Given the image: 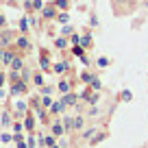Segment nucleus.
Masks as SVG:
<instances>
[{
  "mask_svg": "<svg viewBox=\"0 0 148 148\" xmlns=\"http://www.w3.org/2000/svg\"><path fill=\"white\" fill-rule=\"evenodd\" d=\"M113 18H126L137 11V0H109Z\"/></svg>",
  "mask_w": 148,
  "mask_h": 148,
  "instance_id": "1",
  "label": "nucleus"
},
{
  "mask_svg": "<svg viewBox=\"0 0 148 148\" xmlns=\"http://www.w3.org/2000/svg\"><path fill=\"white\" fill-rule=\"evenodd\" d=\"M42 15H44V20H55L59 13H57V7L55 5H46L42 9Z\"/></svg>",
  "mask_w": 148,
  "mask_h": 148,
  "instance_id": "2",
  "label": "nucleus"
},
{
  "mask_svg": "<svg viewBox=\"0 0 148 148\" xmlns=\"http://www.w3.org/2000/svg\"><path fill=\"white\" fill-rule=\"evenodd\" d=\"M79 98H81V96H76V94L70 92V94H63V98H61V100L65 102V107H76V105H79Z\"/></svg>",
  "mask_w": 148,
  "mask_h": 148,
  "instance_id": "3",
  "label": "nucleus"
},
{
  "mask_svg": "<svg viewBox=\"0 0 148 148\" xmlns=\"http://www.w3.org/2000/svg\"><path fill=\"white\" fill-rule=\"evenodd\" d=\"M11 94H13V96L26 94V83H24V81H18V83H13V87H11Z\"/></svg>",
  "mask_w": 148,
  "mask_h": 148,
  "instance_id": "4",
  "label": "nucleus"
},
{
  "mask_svg": "<svg viewBox=\"0 0 148 148\" xmlns=\"http://www.w3.org/2000/svg\"><path fill=\"white\" fill-rule=\"evenodd\" d=\"M105 139H107V131H98V133L89 139V146H98V144L105 142Z\"/></svg>",
  "mask_w": 148,
  "mask_h": 148,
  "instance_id": "5",
  "label": "nucleus"
},
{
  "mask_svg": "<svg viewBox=\"0 0 148 148\" xmlns=\"http://www.w3.org/2000/svg\"><path fill=\"white\" fill-rule=\"evenodd\" d=\"M63 133H65V126H63V122L55 120V122H52V135H55V137H61Z\"/></svg>",
  "mask_w": 148,
  "mask_h": 148,
  "instance_id": "6",
  "label": "nucleus"
},
{
  "mask_svg": "<svg viewBox=\"0 0 148 148\" xmlns=\"http://www.w3.org/2000/svg\"><path fill=\"white\" fill-rule=\"evenodd\" d=\"M13 42V33L11 31H2L0 33V46H9Z\"/></svg>",
  "mask_w": 148,
  "mask_h": 148,
  "instance_id": "7",
  "label": "nucleus"
},
{
  "mask_svg": "<svg viewBox=\"0 0 148 148\" xmlns=\"http://www.w3.org/2000/svg\"><path fill=\"white\" fill-rule=\"evenodd\" d=\"M81 46H83L85 50H89V48L94 46V42H92V33H89V31H85V35L81 37Z\"/></svg>",
  "mask_w": 148,
  "mask_h": 148,
  "instance_id": "8",
  "label": "nucleus"
},
{
  "mask_svg": "<svg viewBox=\"0 0 148 148\" xmlns=\"http://www.w3.org/2000/svg\"><path fill=\"white\" fill-rule=\"evenodd\" d=\"M96 79V74L94 72H89V70H83V72H81V81H83L85 85H92V81Z\"/></svg>",
  "mask_w": 148,
  "mask_h": 148,
  "instance_id": "9",
  "label": "nucleus"
},
{
  "mask_svg": "<svg viewBox=\"0 0 148 148\" xmlns=\"http://www.w3.org/2000/svg\"><path fill=\"white\" fill-rule=\"evenodd\" d=\"M63 111H65V102L63 100L52 102V105H50V113H55V116H57V113H63Z\"/></svg>",
  "mask_w": 148,
  "mask_h": 148,
  "instance_id": "10",
  "label": "nucleus"
},
{
  "mask_svg": "<svg viewBox=\"0 0 148 148\" xmlns=\"http://www.w3.org/2000/svg\"><path fill=\"white\" fill-rule=\"evenodd\" d=\"M15 46H18L20 50H28V48H31V42H28L26 37H18V39H15Z\"/></svg>",
  "mask_w": 148,
  "mask_h": 148,
  "instance_id": "11",
  "label": "nucleus"
},
{
  "mask_svg": "<svg viewBox=\"0 0 148 148\" xmlns=\"http://www.w3.org/2000/svg\"><path fill=\"white\" fill-rule=\"evenodd\" d=\"M63 126H65V133H70V131H74V118L72 116H63Z\"/></svg>",
  "mask_w": 148,
  "mask_h": 148,
  "instance_id": "12",
  "label": "nucleus"
},
{
  "mask_svg": "<svg viewBox=\"0 0 148 148\" xmlns=\"http://www.w3.org/2000/svg\"><path fill=\"white\" fill-rule=\"evenodd\" d=\"M39 65H42V70H50V61H48V55H46V50L42 52V57H39Z\"/></svg>",
  "mask_w": 148,
  "mask_h": 148,
  "instance_id": "13",
  "label": "nucleus"
},
{
  "mask_svg": "<svg viewBox=\"0 0 148 148\" xmlns=\"http://www.w3.org/2000/svg\"><path fill=\"white\" fill-rule=\"evenodd\" d=\"M98 131H100V126H89L87 131H83V139H92L94 135L98 133Z\"/></svg>",
  "mask_w": 148,
  "mask_h": 148,
  "instance_id": "14",
  "label": "nucleus"
},
{
  "mask_svg": "<svg viewBox=\"0 0 148 148\" xmlns=\"http://www.w3.org/2000/svg\"><path fill=\"white\" fill-rule=\"evenodd\" d=\"M22 68H24L22 57H15V59H13V63H11V70H13V72H22Z\"/></svg>",
  "mask_w": 148,
  "mask_h": 148,
  "instance_id": "15",
  "label": "nucleus"
},
{
  "mask_svg": "<svg viewBox=\"0 0 148 148\" xmlns=\"http://www.w3.org/2000/svg\"><path fill=\"white\" fill-rule=\"evenodd\" d=\"M83 126H85V118L76 116V118H74V131H83Z\"/></svg>",
  "mask_w": 148,
  "mask_h": 148,
  "instance_id": "16",
  "label": "nucleus"
},
{
  "mask_svg": "<svg viewBox=\"0 0 148 148\" xmlns=\"http://www.w3.org/2000/svg\"><path fill=\"white\" fill-rule=\"evenodd\" d=\"M15 57H18V55H13V52H9V50H7V52H5V57H2V63H5V65H11Z\"/></svg>",
  "mask_w": 148,
  "mask_h": 148,
  "instance_id": "17",
  "label": "nucleus"
},
{
  "mask_svg": "<svg viewBox=\"0 0 148 148\" xmlns=\"http://www.w3.org/2000/svg\"><path fill=\"white\" fill-rule=\"evenodd\" d=\"M55 46L59 48V50H63V48L68 46V39H65L63 35H61V37H57V39H55Z\"/></svg>",
  "mask_w": 148,
  "mask_h": 148,
  "instance_id": "18",
  "label": "nucleus"
},
{
  "mask_svg": "<svg viewBox=\"0 0 148 148\" xmlns=\"http://www.w3.org/2000/svg\"><path fill=\"white\" fill-rule=\"evenodd\" d=\"M55 7L61 9V11H65V9H70V2L68 0H55Z\"/></svg>",
  "mask_w": 148,
  "mask_h": 148,
  "instance_id": "19",
  "label": "nucleus"
},
{
  "mask_svg": "<svg viewBox=\"0 0 148 148\" xmlns=\"http://www.w3.org/2000/svg\"><path fill=\"white\" fill-rule=\"evenodd\" d=\"M59 92L61 94H70V83L68 81H59Z\"/></svg>",
  "mask_w": 148,
  "mask_h": 148,
  "instance_id": "20",
  "label": "nucleus"
},
{
  "mask_svg": "<svg viewBox=\"0 0 148 148\" xmlns=\"http://www.w3.org/2000/svg\"><path fill=\"white\" fill-rule=\"evenodd\" d=\"M61 35L68 37V35H74V28L70 26V24H63V28H61Z\"/></svg>",
  "mask_w": 148,
  "mask_h": 148,
  "instance_id": "21",
  "label": "nucleus"
},
{
  "mask_svg": "<svg viewBox=\"0 0 148 148\" xmlns=\"http://www.w3.org/2000/svg\"><path fill=\"white\" fill-rule=\"evenodd\" d=\"M20 76H22V81H24V83H28V79H31V70H28V68H22Z\"/></svg>",
  "mask_w": 148,
  "mask_h": 148,
  "instance_id": "22",
  "label": "nucleus"
},
{
  "mask_svg": "<svg viewBox=\"0 0 148 148\" xmlns=\"http://www.w3.org/2000/svg\"><path fill=\"white\" fill-rule=\"evenodd\" d=\"M55 144H57V137H55V135H48V137L44 139V146H48V148L55 146Z\"/></svg>",
  "mask_w": 148,
  "mask_h": 148,
  "instance_id": "23",
  "label": "nucleus"
},
{
  "mask_svg": "<svg viewBox=\"0 0 148 148\" xmlns=\"http://www.w3.org/2000/svg\"><path fill=\"white\" fill-rule=\"evenodd\" d=\"M96 65H98V68H107V65H109V59H107V57H98Z\"/></svg>",
  "mask_w": 148,
  "mask_h": 148,
  "instance_id": "24",
  "label": "nucleus"
},
{
  "mask_svg": "<svg viewBox=\"0 0 148 148\" xmlns=\"http://www.w3.org/2000/svg\"><path fill=\"white\" fill-rule=\"evenodd\" d=\"M65 70H68V61H61V63H57V65H55V72H59V74H61V72H65Z\"/></svg>",
  "mask_w": 148,
  "mask_h": 148,
  "instance_id": "25",
  "label": "nucleus"
},
{
  "mask_svg": "<svg viewBox=\"0 0 148 148\" xmlns=\"http://www.w3.org/2000/svg\"><path fill=\"white\" fill-rule=\"evenodd\" d=\"M57 20H59V22H61V24H68V22H70V15H68V13H65V11H61V13H59V15H57Z\"/></svg>",
  "mask_w": 148,
  "mask_h": 148,
  "instance_id": "26",
  "label": "nucleus"
},
{
  "mask_svg": "<svg viewBox=\"0 0 148 148\" xmlns=\"http://www.w3.org/2000/svg\"><path fill=\"white\" fill-rule=\"evenodd\" d=\"M92 89H94V92H100V89H102V83H100V79H98V76L92 81Z\"/></svg>",
  "mask_w": 148,
  "mask_h": 148,
  "instance_id": "27",
  "label": "nucleus"
},
{
  "mask_svg": "<svg viewBox=\"0 0 148 148\" xmlns=\"http://www.w3.org/2000/svg\"><path fill=\"white\" fill-rule=\"evenodd\" d=\"M33 83H35L37 87H44V76L42 74H35V76H33Z\"/></svg>",
  "mask_w": 148,
  "mask_h": 148,
  "instance_id": "28",
  "label": "nucleus"
},
{
  "mask_svg": "<svg viewBox=\"0 0 148 148\" xmlns=\"http://www.w3.org/2000/svg\"><path fill=\"white\" fill-rule=\"evenodd\" d=\"M72 52H74L76 57H85V48H83V46H74Z\"/></svg>",
  "mask_w": 148,
  "mask_h": 148,
  "instance_id": "29",
  "label": "nucleus"
},
{
  "mask_svg": "<svg viewBox=\"0 0 148 148\" xmlns=\"http://www.w3.org/2000/svg\"><path fill=\"white\" fill-rule=\"evenodd\" d=\"M26 129L28 131L35 129V118H33V116H26Z\"/></svg>",
  "mask_w": 148,
  "mask_h": 148,
  "instance_id": "30",
  "label": "nucleus"
},
{
  "mask_svg": "<svg viewBox=\"0 0 148 148\" xmlns=\"http://www.w3.org/2000/svg\"><path fill=\"white\" fill-rule=\"evenodd\" d=\"M20 31H22V33H26V31H28V20H26V18L20 20Z\"/></svg>",
  "mask_w": 148,
  "mask_h": 148,
  "instance_id": "31",
  "label": "nucleus"
},
{
  "mask_svg": "<svg viewBox=\"0 0 148 148\" xmlns=\"http://www.w3.org/2000/svg\"><path fill=\"white\" fill-rule=\"evenodd\" d=\"M120 98H122V100H124V102H129L131 98H133V94H131L129 89H124V92H122V96H120Z\"/></svg>",
  "mask_w": 148,
  "mask_h": 148,
  "instance_id": "32",
  "label": "nucleus"
},
{
  "mask_svg": "<svg viewBox=\"0 0 148 148\" xmlns=\"http://www.w3.org/2000/svg\"><path fill=\"white\" fill-rule=\"evenodd\" d=\"M33 9L42 11V9H44V2H42V0H33Z\"/></svg>",
  "mask_w": 148,
  "mask_h": 148,
  "instance_id": "33",
  "label": "nucleus"
},
{
  "mask_svg": "<svg viewBox=\"0 0 148 148\" xmlns=\"http://www.w3.org/2000/svg\"><path fill=\"white\" fill-rule=\"evenodd\" d=\"M24 111H26V105H24V102H18V116H22Z\"/></svg>",
  "mask_w": 148,
  "mask_h": 148,
  "instance_id": "34",
  "label": "nucleus"
},
{
  "mask_svg": "<svg viewBox=\"0 0 148 148\" xmlns=\"http://www.w3.org/2000/svg\"><path fill=\"white\" fill-rule=\"evenodd\" d=\"M42 94H44V96H50V94H52V87H48V85H44V87H42Z\"/></svg>",
  "mask_w": 148,
  "mask_h": 148,
  "instance_id": "35",
  "label": "nucleus"
},
{
  "mask_svg": "<svg viewBox=\"0 0 148 148\" xmlns=\"http://www.w3.org/2000/svg\"><path fill=\"white\" fill-rule=\"evenodd\" d=\"M70 42H72L74 46H79V44H81V37L79 35H72V37H70Z\"/></svg>",
  "mask_w": 148,
  "mask_h": 148,
  "instance_id": "36",
  "label": "nucleus"
},
{
  "mask_svg": "<svg viewBox=\"0 0 148 148\" xmlns=\"http://www.w3.org/2000/svg\"><path fill=\"white\" fill-rule=\"evenodd\" d=\"M89 24H92V26H98V18H96V13H92V18H89Z\"/></svg>",
  "mask_w": 148,
  "mask_h": 148,
  "instance_id": "37",
  "label": "nucleus"
},
{
  "mask_svg": "<svg viewBox=\"0 0 148 148\" xmlns=\"http://www.w3.org/2000/svg\"><path fill=\"white\" fill-rule=\"evenodd\" d=\"M42 105H44V107H50V105H52V100H50V96H44V100H42Z\"/></svg>",
  "mask_w": 148,
  "mask_h": 148,
  "instance_id": "38",
  "label": "nucleus"
},
{
  "mask_svg": "<svg viewBox=\"0 0 148 148\" xmlns=\"http://www.w3.org/2000/svg\"><path fill=\"white\" fill-rule=\"evenodd\" d=\"M11 122V118H9V113H5V116H2V124H9Z\"/></svg>",
  "mask_w": 148,
  "mask_h": 148,
  "instance_id": "39",
  "label": "nucleus"
},
{
  "mask_svg": "<svg viewBox=\"0 0 148 148\" xmlns=\"http://www.w3.org/2000/svg\"><path fill=\"white\" fill-rule=\"evenodd\" d=\"M81 63H83V65H89V59H87V55H85V57H81Z\"/></svg>",
  "mask_w": 148,
  "mask_h": 148,
  "instance_id": "40",
  "label": "nucleus"
},
{
  "mask_svg": "<svg viewBox=\"0 0 148 148\" xmlns=\"http://www.w3.org/2000/svg\"><path fill=\"white\" fill-rule=\"evenodd\" d=\"M28 148H35V139L33 137H28Z\"/></svg>",
  "mask_w": 148,
  "mask_h": 148,
  "instance_id": "41",
  "label": "nucleus"
},
{
  "mask_svg": "<svg viewBox=\"0 0 148 148\" xmlns=\"http://www.w3.org/2000/svg\"><path fill=\"white\" fill-rule=\"evenodd\" d=\"M5 24H7V20H5V15L0 13V26H5Z\"/></svg>",
  "mask_w": 148,
  "mask_h": 148,
  "instance_id": "42",
  "label": "nucleus"
},
{
  "mask_svg": "<svg viewBox=\"0 0 148 148\" xmlns=\"http://www.w3.org/2000/svg\"><path fill=\"white\" fill-rule=\"evenodd\" d=\"M2 85H5V74L0 72V87H2Z\"/></svg>",
  "mask_w": 148,
  "mask_h": 148,
  "instance_id": "43",
  "label": "nucleus"
},
{
  "mask_svg": "<svg viewBox=\"0 0 148 148\" xmlns=\"http://www.w3.org/2000/svg\"><path fill=\"white\" fill-rule=\"evenodd\" d=\"M2 57H5V52H2V50H0V61H2Z\"/></svg>",
  "mask_w": 148,
  "mask_h": 148,
  "instance_id": "44",
  "label": "nucleus"
},
{
  "mask_svg": "<svg viewBox=\"0 0 148 148\" xmlns=\"http://www.w3.org/2000/svg\"><path fill=\"white\" fill-rule=\"evenodd\" d=\"M50 148H59V146H57V144H55V146H50Z\"/></svg>",
  "mask_w": 148,
  "mask_h": 148,
  "instance_id": "45",
  "label": "nucleus"
}]
</instances>
